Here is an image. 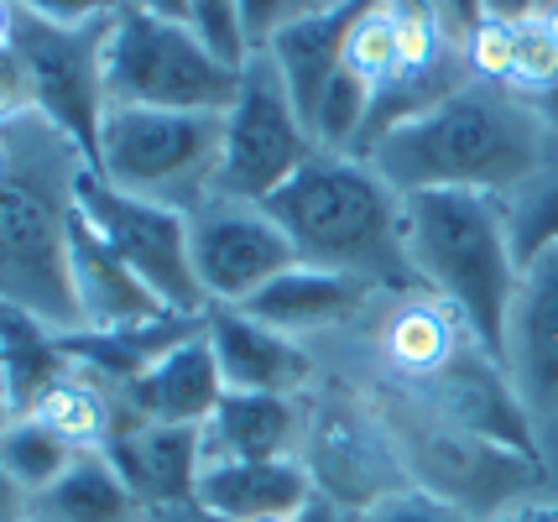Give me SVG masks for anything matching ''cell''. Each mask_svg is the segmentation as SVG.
Wrapping results in <instances>:
<instances>
[{"mask_svg":"<svg viewBox=\"0 0 558 522\" xmlns=\"http://www.w3.org/2000/svg\"><path fill=\"white\" fill-rule=\"evenodd\" d=\"M303 465L314 475L318 497L340 507L350 522L371 512L376 501L408 491V475L397 465V449H391L381 418L365 408L361 392H350L340 381H324V376L308 392Z\"/></svg>","mask_w":558,"mask_h":522,"instance_id":"30bf717a","label":"cell"},{"mask_svg":"<svg viewBox=\"0 0 558 522\" xmlns=\"http://www.w3.org/2000/svg\"><path fill=\"white\" fill-rule=\"evenodd\" d=\"M533 22L543 26V32H548V37L558 43V0H543V5H537V16H533Z\"/></svg>","mask_w":558,"mask_h":522,"instance_id":"ab89813d","label":"cell"},{"mask_svg":"<svg viewBox=\"0 0 558 522\" xmlns=\"http://www.w3.org/2000/svg\"><path fill=\"white\" fill-rule=\"evenodd\" d=\"M142 522H225V518L209 512L198 497H189V501H168V507H146Z\"/></svg>","mask_w":558,"mask_h":522,"instance_id":"d6a6232c","label":"cell"},{"mask_svg":"<svg viewBox=\"0 0 558 522\" xmlns=\"http://www.w3.org/2000/svg\"><path fill=\"white\" fill-rule=\"evenodd\" d=\"M543 0H486V16H501V22H533Z\"/></svg>","mask_w":558,"mask_h":522,"instance_id":"8d00e7d4","label":"cell"},{"mask_svg":"<svg viewBox=\"0 0 558 522\" xmlns=\"http://www.w3.org/2000/svg\"><path fill=\"white\" fill-rule=\"evenodd\" d=\"M194 497L225 522H256L271 512H303L318 486L303 460H219L204 465Z\"/></svg>","mask_w":558,"mask_h":522,"instance_id":"ffe728a7","label":"cell"},{"mask_svg":"<svg viewBox=\"0 0 558 522\" xmlns=\"http://www.w3.org/2000/svg\"><path fill=\"white\" fill-rule=\"evenodd\" d=\"M303 267L355 277L365 288H408V194H397L355 151H314L267 199Z\"/></svg>","mask_w":558,"mask_h":522,"instance_id":"3957f363","label":"cell"},{"mask_svg":"<svg viewBox=\"0 0 558 522\" xmlns=\"http://www.w3.org/2000/svg\"><path fill=\"white\" fill-rule=\"evenodd\" d=\"M318 151L314 131L303 121L298 100L282 84L271 52H251L241 69V89L225 110V147H219V199L267 204L308 157Z\"/></svg>","mask_w":558,"mask_h":522,"instance_id":"ba28073f","label":"cell"},{"mask_svg":"<svg viewBox=\"0 0 558 522\" xmlns=\"http://www.w3.org/2000/svg\"><path fill=\"white\" fill-rule=\"evenodd\" d=\"M11 418H16V402H11V387H5V376H0V434L11 428Z\"/></svg>","mask_w":558,"mask_h":522,"instance_id":"60d3db41","label":"cell"},{"mask_svg":"<svg viewBox=\"0 0 558 522\" xmlns=\"http://www.w3.org/2000/svg\"><path fill=\"white\" fill-rule=\"evenodd\" d=\"M26 418L52 428L78 454H89V449H110V439H116V428L125 418V402H121V387H110L105 376L69 366L43 398L26 408Z\"/></svg>","mask_w":558,"mask_h":522,"instance_id":"603a6c76","label":"cell"},{"mask_svg":"<svg viewBox=\"0 0 558 522\" xmlns=\"http://www.w3.org/2000/svg\"><path fill=\"white\" fill-rule=\"evenodd\" d=\"M361 398L381 418L391 449H397V465H402L413 491L449 501L475 522L496 518L517 501L543 497V475H537V460L527 449H511L501 439H490V434H475V428L444 418L423 402L371 398V392H361Z\"/></svg>","mask_w":558,"mask_h":522,"instance_id":"5b68a950","label":"cell"},{"mask_svg":"<svg viewBox=\"0 0 558 522\" xmlns=\"http://www.w3.org/2000/svg\"><path fill=\"white\" fill-rule=\"evenodd\" d=\"M73 454H78V449L63 445L52 428H43V423L26 418V413H16L11 428L0 434V465L11 471V481L22 486L26 497H37L43 486H52V481L73 465Z\"/></svg>","mask_w":558,"mask_h":522,"instance_id":"d4e9b609","label":"cell"},{"mask_svg":"<svg viewBox=\"0 0 558 522\" xmlns=\"http://www.w3.org/2000/svg\"><path fill=\"white\" fill-rule=\"evenodd\" d=\"M449 16H454V26H460V32H470V26L486 16V0H449Z\"/></svg>","mask_w":558,"mask_h":522,"instance_id":"74e56055","label":"cell"},{"mask_svg":"<svg viewBox=\"0 0 558 522\" xmlns=\"http://www.w3.org/2000/svg\"><path fill=\"white\" fill-rule=\"evenodd\" d=\"M340 69L344 74H355L361 84H371V89H376V100H381L391 84L402 78L391 0H361V5H355V16H350V26H344Z\"/></svg>","mask_w":558,"mask_h":522,"instance_id":"cb8c5ba5","label":"cell"},{"mask_svg":"<svg viewBox=\"0 0 558 522\" xmlns=\"http://www.w3.org/2000/svg\"><path fill=\"white\" fill-rule=\"evenodd\" d=\"M501 372L533 423L558 413V246L522 262L501 329Z\"/></svg>","mask_w":558,"mask_h":522,"instance_id":"4fadbf2b","label":"cell"},{"mask_svg":"<svg viewBox=\"0 0 558 522\" xmlns=\"http://www.w3.org/2000/svg\"><path fill=\"white\" fill-rule=\"evenodd\" d=\"M121 11L162 16V22H189V0H121Z\"/></svg>","mask_w":558,"mask_h":522,"instance_id":"d590c367","label":"cell"},{"mask_svg":"<svg viewBox=\"0 0 558 522\" xmlns=\"http://www.w3.org/2000/svg\"><path fill=\"white\" fill-rule=\"evenodd\" d=\"M204 465L219 460H303L308 445V392H225L209 423L198 428Z\"/></svg>","mask_w":558,"mask_h":522,"instance_id":"2e32d148","label":"cell"},{"mask_svg":"<svg viewBox=\"0 0 558 522\" xmlns=\"http://www.w3.org/2000/svg\"><path fill=\"white\" fill-rule=\"evenodd\" d=\"M397 194L464 189L511 199L558 157V121L501 84L470 78L365 151Z\"/></svg>","mask_w":558,"mask_h":522,"instance_id":"7a4b0ae2","label":"cell"},{"mask_svg":"<svg viewBox=\"0 0 558 522\" xmlns=\"http://www.w3.org/2000/svg\"><path fill=\"white\" fill-rule=\"evenodd\" d=\"M486 522H558V501H517V507H507V512H496Z\"/></svg>","mask_w":558,"mask_h":522,"instance_id":"e575fe53","label":"cell"},{"mask_svg":"<svg viewBox=\"0 0 558 522\" xmlns=\"http://www.w3.org/2000/svg\"><path fill=\"white\" fill-rule=\"evenodd\" d=\"M355 522H475L470 512H460V507H449V501L428 497V491H397V497L376 501L371 512H361Z\"/></svg>","mask_w":558,"mask_h":522,"instance_id":"f546056e","label":"cell"},{"mask_svg":"<svg viewBox=\"0 0 558 522\" xmlns=\"http://www.w3.org/2000/svg\"><path fill=\"white\" fill-rule=\"evenodd\" d=\"M16 5L11 0H0V58H11V43H16Z\"/></svg>","mask_w":558,"mask_h":522,"instance_id":"f35d334b","label":"cell"},{"mask_svg":"<svg viewBox=\"0 0 558 522\" xmlns=\"http://www.w3.org/2000/svg\"><path fill=\"white\" fill-rule=\"evenodd\" d=\"M501 89L533 105L558 100V43L537 22H522V32H517V58H511V74Z\"/></svg>","mask_w":558,"mask_h":522,"instance_id":"4316f807","label":"cell"},{"mask_svg":"<svg viewBox=\"0 0 558 522\" xmlns=\"http://www.w3.org/2000/svg\"><path fill=\"white\" fill-rule=\"evenodd\" d=\"M142 501L125 486V475L116 471V460L105 449L73 454V465L52 486H43L26 522H142Z\"/></svg>","mask_w":558,"mask_h":522,"instance_id":"7402d4cb","label":"cell"},{"mask_svg":"<svg viewBox=\"0 0 558 522\" xmlns=\"http://www.w3.org/2000/svg\"><path fill=\"white\" fill-rule=\"evenodd\" d=\"M517 32L522 22H501V16H481L464 32V69L481 84H507L511 58H517Z\"/></svg>","mask_w":558,"mask_h":522,"instance_id":"83f0119b","label":"cell"},{"mask_svg":"<svg viewBox=\"0 0 558 522\" xmlns=\"http://www.w3.org/2000/svg\"><path fill=\"white\" fill-rule=\"evenodd\" d=\"M16 11L37 16V22H52V26H89V22H105L121 11V0H11Z\"/></svg>","mask_w":558,"mask_h":522,"instance_id":"4dcf8cb0","label":"cell"},{"mask_svg":"<svg viewBox=\"0 0 558 522\" xmlns=\"http://www.w3.org/2000/svg\"><path fill=\"white\" fill-rule=\"evenodd\" d=\"M533 460L543 475V501H558V413L533 423Z\"/></svg>","mask_w":558,"mask_h":522,"instance_id":"1f68e13d","label":"cell"},{"mask_svg":"<svg viewBox=\"0 0 558 522\" xmlns=\"http://www.w3.org/2000/svg\"><path fill=\"white\" fill-rule=\"evenodd\" d=\"M225 392H230V387H225L215 350H209V335H204V324H198L194 335L178 340L157 366H146L136 381H125L121 402L131 418L172 423V428H204L209 413L225 402Z\"/></svg>","mask_w":558,"mask_h":522,"instance_id":"9a60e30c","label":"cell"},{"mask_svg":"<svg viewBox=\"0 0 558 522\" xmlns=\"http://www.w3.org/2000/svg\"><path fill=\"white\" fill-rule=\"evenodd\" d=\"M543 110H548V116H554V121H558V100H548V105H543Z\"/></svg>","mask_w":558,"mask_h":522,"instance_id":"b9f144b4","label":"cell"},{"mask_svg":"<svg viewBox=\"0 0 558 522\" xmlns=\"http://www.w3.org/2000/svg\"><path fill=\"white\" fill-rule=\"evenodd\" d=\"M219 147H225V116L110 105L95 136V178L116 194L194 215L204 199H215Z\"/></svg>","mask_w":558,"mask_h":522,"instance_id":"8992f818","label":"cell"},{"mask_svg":"<svg viewBox=\"0 0 558 522\" xmlns=\"http://www.w3.org/2000/svg\"><path fill=\"white\" fill-rule=\"evenodd\" d=\"M189 26L209 48L241 69L251 58V43H245V22H241V0H189Z\"/></svg>","mask_w":558,"mask_h":522,"instance_id":"f1b7e54d","label":"cell"},{"mask_svg":"<svg viewBox=\"0 0 558 522\" xmlns=\"http://www.w3.org/2000/svg\"><path fill=\"white\" fill-rule=\"evenodd\" d=\"M204 335H209V350H215L219 376H225L230 392H282V398L314 392L318 381L314 345L251 319L245 308H209L204 314Z\"/></svg>","mask_w":558,"mask_h":522,"instance_id":"5bb4252c","label":"cell"},{"mask_svg":"<svg viewBox=\"0 0 558 522\" xmlns=\"http://www.w3.org/2000/svg\"><path fill=\"white\" fill-rule=\"evenodd\" d=\"M78 209L116 246L125 267L157 293V303L168 314H183V319H204L209 314V299H204L194 272V246H189V215L183 209L116 194L110 183L95 178V168H89L84 189H78Z\"/></svg>","mask_w":558,"mask_h":522,"instance_id":"8fae6325","label":"cell"},{"mask_svg":"<svg viewBox=\"0 0 558 522\" xmlns=\"http://www.w3.org/2000/svg\"><path fill=\"white\" fill-rule=\"evenodd\" d=\"M371 293H381V288H365L355 277H340V272H324V267H292L282 272L277 282H267L262 293L251 303H241L251 319L271 324V329H282L292 340H303V345H314L324 335H335L344 324L355 319L365 308Z\"/></svg>","mask_w":558,"mask_h":522,"instance_id":"ac0fdd59","label":"cell"},{"mask_svg":"<svg viewBox=\"0 0 558 522\" xmlns=\"http://www.w3.org/2000/svg\"><path fill=\"white\" fill-rule=\"evenodd\" d=\"M501 204H507L517 262H527V256H537V251L558 246V157Z\"/></svg>","mask_w":558,"mask_h":522,"instance_id":"484cf974","label":"cell"},{"mask_svg":"<svg viewBox=\"0 0 558 522\" xmlns=\"http://www.w3.org/2000/svg\"><path fill=\"white\" fill-rule=\"evenodd\" d=\"M355 5L361 0H344V5H329V11H318L308 22L288 26L282 37H271L262 52H271V63L282 69V84H288V95L298 100L303 110V121L314 131V116L324 95H329V84L340 74V48H344V26L355 16Z\"/></svg>","mask_w":558,"mask_h":522,"instance_id":"44dd1931","label":"cell"},{"mask_svg":"<svg viewBox=\"0 0 558 522\" xmlns=\"http://www.w3.org/2000/svg\"><path fill=\"white\" fill-rule=\"evenodd\" d=\"M408 267L417 288L454 303L464 324L501 361V329H507L511 293L522 277L507 204L490 194H464V189L408 194Z\"/></svg>","mask_w":558,"mask_h":522,"instance_id":"277c9868","label":"cell"},{"mask_svg":"<svg viewBox=\"0 0 558 522\" xmlns=\"http://www.w3.org/2000/svg\"><path fill=\"white\" fill-rule=\"evenodd\" d=\"M26 507H32V497H26L22 486L11 481V471L0 465V522H26Z\"/></svg>","mask_w":558,"mask_h":522,"instance_id":"836d02e7","label":"cell"},{"mask_svg":"<svg viewBox=\"0 0 558 522\" xmlns=\"http://www.w3.org/2000/svg\"><path fill=\"white\" fill-rule=\"evenodd\" d=\"M121 16V11H116ZM116 16L89 26H52L37 16H16V43H11V69L22 78V100L58 121L95 162V136L99 121L110 110L105 95V52H110V32Z\"/></svg>","mask_w":558,"mask_h":522,"instance_id":"9c48e42d","label":"cell"},{"mask_svg":"<svg viewBox=\"0 0 558 522\" xmlns=\"http://www.w3.org/2000/svg\"><path fill=\"white\" fill-rule=\"evenodd\" d=\"M241 69L225 63L189 22L121 11L110 32V52H105V95L110 105L225 116L241 89Z\"/></svg>","mask_w":558,"mask_h":522,"instance_id":"52a82bcc","label":"cell"},{"mask_svg":"<svg viewBox=\"0 0 558 522\" xmlns=\"http://www.w3.org/2000/svg\"><path fill=\"white\" fill-rule=\"evenodd\" d=\"M189 246L209 308H241L267 282L298 267V251L267 215V204L219 199V194L189 215Z\"/></svg>","mask_w":558,"mask_h":522,"instance_id":"7c38bea8","label":"cell"},{"mask_svg":"<svg viewBox=\"0 0 558 522\" xmlns=\"http://www.w3.org/2000/svg\"><path fill=\"white\" fill-rule=\"evenodd\" d=\"M125 475V486L136 491L142 507H168V501H189L204 475V439L198 428H172V423H146L125 413L116 439L105 449Z\"/></svg>","mask_w":558,"mask_h":522,"instance_id":"e0dca14e","label":"cell"},{"mask_svg":"<svg viewBox=\"0 0 558 522\" xmlns=\"http://www.w3.org/2000/svg\"><path fill=\"white\" fill-rule=\"evenodd\" d=\"M73 293H78L84 329H95V335L168 319V308L157 303V293L125 267L121 256H116V246L99 235L95 224L84 220V209L73 220Z\"/></svg>","mask_w":558,"mask_h":522,"instance_id":"d6986e66","label":"cell"},{"mask_svg":"<svg viewBox=\"0 0 558 522\" xmlns=\"http://www.w3.org/2000/svg\"><path fill=\"white\" fill-rule=\"evenodd\" d=\"M89 151L43 110L16 105L0 116V303L84 335L73 293V220L89 178Z\"/></svg>","mask_w":558,"mask_h":522,"instance_id":"6da1fadb","label":"cell"}]
</instances>
